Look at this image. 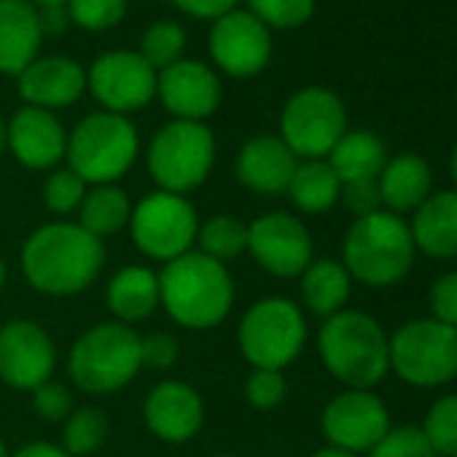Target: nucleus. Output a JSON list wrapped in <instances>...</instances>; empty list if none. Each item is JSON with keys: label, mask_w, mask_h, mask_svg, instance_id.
Masks as SVG:
<instances>
[{"label": "nucleus", "mask_w": 457, "mask_h": 457, "mask_svg": "<svg viewBox=\"0 0 457 457\" xmlns=\"http://www.w3.org/2000/svg\"><path fill=\"white\" fill-rule=\"evenodd\" d=\"M159 304L183 328H215L235 304V283L226 264L188 251L159 272Z\"/></svg>", "instance_id": "2"}, {"label": "nucleus", "mask_w": 457, "mask_h": 457, "mask_svg": "<svg viewBox=\"0 0 457 457\" xmlns=\"http://www.w3.org/2000/svg\"><path fill=\"white\" fill-rule=\"evenodd\" d=\"M220 79L199 60H178L156 73V97L180 121H204L220 105Z\"/></svg>", "instance_id": "17"}, {"label": "nucleus", "mask_w": 457, "mask_h": 457, "mask_svg": "<svg viewBox=\"0 0 457 457\" xmlns=\"http://www.w3.org/2000/svg\"><path fill=\"white\" fill-rule=\"evenodd\" d=\"M296 167L299 159L280 135H256L240 148L235 175L245 188L264 196H278L288 191Z\"/></svg>", "instance_id": "21"}, {"label": "nucleus", "mask_w": 457, "mask_h": 457, "mask_svg": "<svg viewBox=\"0 0 457 457\" xmlns=\"http://www.w3.org/2000/svg\"><path fill=\"white\" fill-rule=\"evenodd\" d=\"M339 199L345 202V207L355 215H371L377 210H382V199H379V186L377 180H353V183H342V194Z\"/></svg>", "instance_id": "42"}, {"label": "nucleus", "mask_w": 457, "mask_h": 457, "mask_svg": "<svg viewBox=\"0 0 457 457\" xmlns=\"http://www.w3.org/2000/svg\"><path fill=\"white\" fill-rule=\"evenodd\" d=\"M170 4H172L180 14H186V17H191V20L215 22V20H220L223 14L235 12V9L240 6V0H170Z\"/></svg>", "instance_id": "43"}, {"label": "nucleus", "mask_w": 457, "mask_h": 457, "mask_svg": "<svg viewBox=\"0 0 457 457\" xmlns=\"http://www.w3.org/2000/svg\"><path fill=\"white\" fill-rule=\"evenodd\" d=\"M84 196H87V183L71 167L54 170L44 183V204L57 215H68L79 210Z\"/></svg>", "instance_id": "36"}, {"label": "nucleus", "mask_w": 457, "mask_h": 457, "mask_svg": "<svg viewBox=\"0 0 457 457\" xmlns=\"http://www.w3.org/2000/svg\"><path fill=\"white\" fill-rule=\"evenodd\" d=\"M71 406H73V395L68 393V387L62 382H44L33 390V409L41 420L49 422H60L71 417Z\"/></svg>", "instance_id": "40"}, {"label": "nucleus", "mask_w": 457, "mask_h": 457, "mask_svg": "<svg viewBox=\"0 0 457 457\" xmlns=\"http://www.w3.org/2000/svg\"><path fill=\"white\" fill-rule=\"evenodd\" d=\"M310 457H358V454L345 452V449H337V446H323V449H318V452L310 454Z\"/></svg>", "instance_id": "46"}, {"label": "nucleus", "mask_w": 457, "mask_h": 457, "mask_svg": "<svg viewBox=\"0 0 457 457\" xmlns=\"http://www.w3.org/2000/svg\"><path fill=\"white\" fill-rule=\"evenodd\" d=\"M65 9L71 22L81 30L105 33L127 17L129 0H68Z\"/></svg>", "instance_id": "35"}, {"label": "nucleus", "mask_w": 457, "mask_h": 457, "mask_svg": "<svg viewBox=\"0 0 457 457\" xmlns=\"http://www.w3.org/2000/svg\"><path fill=\"white\" fill-rule=\"evenodd\" d=\"M436 457H457V395H441L425 414L420 428Z\"/></svg>", "instance_id": "33"}, {"label": "nucleus", "mask_w": 457, "mask_h": 457, "mask_svg": "<svg viewBox=\"0 0 457 457\" xmlns=\"http://www.w3.org/2000/svg\"><path fill=\"white\" fill-rule=\"evenodd\" d=\"M30 4H33L36 9H38V6L44 9V6H65L68 0H30Z\"/></svg>", "instance_id": "48"}, {"label": "nucleus", "mask_w": 457, "mask_h": 457, "mask_svg": "<svg viewBox=\"0 0 457 457\" xmlns=\"http://www.w3.org/2000/svg\"><path fill=\"white\" fill-rule=\"evenodd\" d=\"M212 457H232V454H212Z\"/></svg>", "instance_id": "52"}, {"label": "nucleus", "mask_w": 457, "mask_h": 457, "mask_svg": "<svg viewBox=\"0 0 457 457\" xmlns=\"http://www.w3.org/2000/svg\"><path fill=\"white\" fill-rule=\"evenodd\" d=\"M143 420L156 438L183 444L199 433L204 422V403L188 382L164 379L148 390L143 401Z\"/></svg>", "instance_id": "18"}, {"label": "nucleus", "mask_w": 457, "mask_h": 457, "mask_svg": "<svg viewBox=\"0 0 457 457\" xmlns=\"http://www.w3.org/2000/svg\"><path fill=\"white\" fill-rule=\"evenodd\" d=\"M414 248L430 259H457V191L430 194L409 223Z\"/></svg>", "instance_id": "23"}, {"label": "nucleus", "mask_w": 457, "mask_h": 457, "mask_svg": "<svg viewBox=\"0 0 457 457\" xmlns=\"http://www.w3.org/2000/svg\"><path fill=\"white\" fill-rule=\"evenodd\" d=\"M353 291V278L342 262L318 259L302 272V302L310 312L331 318L345 310Z\"/></svg>", "instance_id": "27"}, {"label": "nucleus", "mask_w": 457, "mask_h": 457, "mask_svg": "<svg viewBox=\"0 0 457 457\" xmlns=\"http://www.w3.org/2000/svg\"><path fill=\"white\" fill-rule=\"evenodd\" d=\"M369 457H436L428 438L414 425L390 428L379 444L369 452Z\"/></svg>", "instance_id": "37"}, {"label": "nucleus", "mask_w": 457, "mask_h": 457, "mask_svg": "<svg viewBox=\"0 0 457 457\" xmlns=\"http://www.w3.org/2000/svg\"><path fill=\"white\" fill-rule=\"evenodd\" d=\"M108 417L100 406H81L71 411L62 430V449L71 457H84L97 452L108 438Z\"/></svg>", "instance_id": "31"}, {"label": "nucleus", "mask_w": 457, "mask_h": 457, "mask_svg": "<svg viewBox=\"0 0 457 457\" xmlns=\"http://www.w3.org/2000/svg\"><path fill=\"white\" fill-rule=\"evenodd\" d=\"M237 342L253 369L283 371L307 342L304 312L286 296H267L243 315Z\"/></svg>", "instance_id": "8"}, {"label": "nucleus", "mask_w": 457, "mask_h": 457, "mask_svg": "<svg viewBox=\"0 0 457 457\" xmlns=\"http://www.w3.org/2000/svg\"><path fill=\"white\" fill-rule=\"evenodd\" d=\"M38 22H41L44 38L46 36L57 38V36H62L68 30L71 17H68V9L65 6H44V9H38Z\"/></svg>", "instance_id": "44"}, {"label": "nucleus", "mask_w": 457, "mask_h": 457, "mask_svg": "<svg viewBox=\"0 0 457 457\" xmlns=\"http://www.w3.org/2000/svg\"><path fill=\"white\" fill-rule=\"evenodd\" d=\"M132 240L154 262H172L191 251L199 232V215L183 194L151 191L132 207Z\"/></svg>", "instance_id": "10"}, {"label": "nucleus", "mask_w": 457, "mask_h": 457, "mask_svg": "<svg viewBox=\"0 0 457 457\" xmlns=\"http://www.w3.org/2000/svg\"><path fill=\"white\" fill-rule=\"evenodd\" d=\"M318 350L328 374L350 390H369L390 371V337L366 312L342 310L326 318Z\"/></svg>", "instance_id": "3"}, {"label": "nucleus", "mask_w": 457, "mask_h": 457, "mask_svg": "<svg viewBox=\"0 0 457 457\" xmlns=\"http://www.w3.org/2000/svg\"><path fill=\"white\" fill-rule=\"evenodd\" d=\"M186 52V30L172 20H159L145 28L140 41V57L159 73L178 60H183Z\"/></svg>", "instance_id": "32"}, {"label": "nucleus", "mask_w": 457, "mask_h": 457, "mask_svg": "<svg viewBox=\"0 0 457 457\" xmlns=\"http://www.w3.org/2000/svg\"><path fill=\"white\" fill-rule=\"evenodd\" d=\"M105 302L119 323L148 320L159 307V275L148 267H124L111 278Z\"/></svg>", "instance_id": "25"}, {"label": "nucleus", "mask_w": 457, "mask_h": 457, "mask_svg": "<svg viewBox=\"0 0 457 457\" xmlns=\"http://www.w3.org/2000/svg\"><path fill=\"white\" fill-rule=\"evenodd\" d=\"M57 347L36 320H9L0 328V379L14 390H36L52 379Z\"/></svg>", "instance_id": "16"}, {"label": "nucleus", "mask_w": 457, "mask_h": 457, "mask_svg": "<svg viewBox=\"0 0 457 457\" xmlns=\"http://www.w3.org/2000/svg\"><path fill=\"white\" fill-rule=\"evenodd\" d=\"M132 218V202L124 188L108 183V186H95L87 191L81 207H79V226L87 228L89 235L97 240L111 237L129 223Z\"/></svg>", "instance_id": "28"}, {"label": "nucleus", "mask_w": 457, "mask_h": 457, "mask_svg": "<svg viewBox=\"0 0 457 457\" xmlns=\"http://www.w3.org/2000/svg\"><path fill=\"white\" fill-rule=\"evenodd\" d=\"M379 199L387 204V212H414L428 196L433 186L430 167L417 154H398L395 159H387L379 178Z\"/></svg>", "instance_id": "24"}, {"label": "nucleus", "mask_w": 457, "mask_h": 457, "mask_svg": "<svg viewBox=\"0 0 457 457\" xmlns=\"http://www.w3.org/2000/svg\"><path fill=\"white\" fill-rule=\"evenodd\" d=\"M286 194L302 212H326L339 202L342 180L326 159H307L296 167Z\"/></svg>", "instance_id": "29"}, {"label": "nucleus", "mask_w": 457, "mask_h": 457, "mask_svg": "<svg viewBox=\"0 0 457 457\" xmlns=\"http://www.w3.org/2000/svg\"><path fill=\"white\" fill-rule=\"evenodd\" d=\"M4 283H6V264L0 259V291H4Z\"/></svg>", "instance_id": "50"}, {"label": "nucleus", "mask_w": 457, "mask_h": 457, "mask_svg": "<svg viewBox=\"0 0 457 457\" xmlns=\"http://www.w3.org/2000/svg\"><path fill=\"white\" fill-rule=\"evenodd\" d=\"M452 178H454V183H457V145H454V151H452Z\"/></svg>", "instance_id": "49"}, {"label": "nucleus", "mask_w": 457, "mask_h": 457, "mask_svg": "<svg viewBox=\"0 0 457 457\" xmlns=\"http://www.w3.org/2000/svg\"><path fill=\"white\" fill-rule=\"evenodd\" d=\"M17 89L25 105L54 113L57 108H68L81 100L87 92V71L62 54L38 57L17 76Z\"/></svg>", "instance_id": "20"}, {"label": "nucleus", "mask_w": 457, "mask_h": 457, "mask_svg": "<svg viewBox=\"0 0 457 457\" xmlns=\"http://www.w3.org/2000/svg\"><path fill=\"white\" fill-rule=\"evenodd\" d=\"M12 457H71L62 446L57 444H49V441H33V444H25L20 446Z\"/></svg>", "instance_id": "45"}, {"label": "nucleus", "mask_w": 457, "mask_h": 457, "mask_svg": "<svg viewBox=\"0 0 457 457\" xmlns=\"http://www.w3.org/2000/svg\"><path fill=\"white\" fill-rule=\"evenodd\" d=\"M140 151V137L127 116L97 111L84 116L68 135V167L95 186L116 183L129 172Z\"/></svg>", "instance_id": "6"}, {"label": "nucleus", "mask_w": 457, "mask_h": 457, "mask_svg": "<svg viewBox=\"0 0 457 457\" xmlns=\"http://www.w3.org/2000/svg\"><path fill=\"white\" fill-rule=\"evenodd\" d=\"M414 240L409 223L387 210L355 218L345 235L342 264L353 280L369 288L395 286L414 262Z\"/></svg>", "instance_id": "4"}, {"label": "nucleus", "mask_w": 457, "mask_h": 457, "mask_svg": "<svg viewBox=\"0 0 457 457\" xmlns=\"http://www.w3.org/2000/svg\"><path fill=\"white\" fill-rule=\"evenodd\" d=\"M390 369L414 387H438L457 377V328L433 318L403 323L390 337Z\"/></svg>", "instance_id": "9"}, {"label": "nucleus", "mask_w": 457, "mask_h": 457, "mask_svg": "<svg viewBox=\"0 0 457 457\" xmlns=\"http://www.w3.org/2000/svg\"><path fill=\"white\" fill-rule=\"evenodd\" d=\"M248 251L253 262L275 278H302L312 264L310 228L291 212L275 210L248 223Z\"/></svg>", "instance_id": "13"}, {"label": "nucleus", "mask_w": 457, "mask_h": 457, "mask_svg": "<svg viewBox=\"0 0 457 457\" xmlns=\"http://www.w3.org/2000/svg\"><path fill=\"white\" fill-rule=\"evenodd\" d=\"M430 312L433 320L457 328V272L436 278L430 286Z\"/></svg>", "instance_id": "41"}, {"label": "nucleus", "mask_w": 457, "mask_h": 457, "mask_svg": "<svg viewBox=\"0 0 457 457\" xmlns=\"http://www.w3.org/2000/svg\"><path fill=\"white\" fill-rule=\"evenodd\" d=\"M148 172L159 191L188 194L199 188L215 162V137L204 121H170L148 145Z\"/></svg>", "instance_id": "7"}, {"label": "nucleus", "mask_w": 457, "mask_h": 457, "mask_svg": "<svg viewBox=\"0 0 457 457\" xmlns=\"http://www.w3.org/2000/svg\"><path fill=\"white\" fill-rule=\"evenodd\" d=\"M320 428L331 446L361 454L371 452L390 430V411L371 390H345L326 403Z\"/></svg>", "instance_id": "15"}, {"label": "nucleus", "mask_w": 457, "mask_h": 457, "mask_svg": "<svg viewBox=\"0 0 457 457\" xmlns=\"http://www.w3.org/2000/svg\"><path fill=\"white\" fill-rule=\"evenodd\" d=\"M6 143L28 170H49L65 159L68 132L52 111L25 105L6 124Z\"/></svg>", "instance_id": "19"}, {"label": "nucleus", "mask_w": 457, "mask_h": 457, "mask_svg": "<svg viewBox=\"0 0 457 457\" xmlns=\"http://www.w3.org/2000/svg\"><path fill=\"white\" fill-rule=\"evenodd\" d=\"M0 457H12V454H9V446L4 444V438H0Z\"/></svg>", "instance_id": "51"}, {"label": "nucleus", "mask_w": 457, "mask_h": 457, "mask_svg": "<svg viewBox=\"0 0 457 457\" xmlns=\"http://www.w3.org/2000/svg\"><path fill=\"white\" fill-rule=\"evenodd\" d=\"M326 162L331 164V170L342 183L377 180L382 167L387 164V154H385V143L374 132L355 129L339 137V143L331 148Z\"/></svg>", "instance_id": "26"}, {"label": "nucleus", "mask_w": 457, "mask_h": 457, "mask_svg": "<svg viewBox=\"0 0 457 457\" xmlns=\"http://www.w3.org/2000/svg\"><path fill=\"white\" fill-rule=\"evenodd\" d=\"M196 243H199V253L226 264L248 251V223L228 212L212 215L204 223H199Z\"/></svg>", "instance_id": "30"}, {"label": "nucleus", "mask_w": 457, "mask_h": 457, "mask_svg": "<svg viewBox=\"0 0 457 457\" xmlns=\"http://www.w3.org/2000/svg\"><path fill=\"white\" fill-rule=\"evenodd\" d=\"M210 60L232 79H253L272 60V36L251 12L235 9L212 22L207 38Z\"/></svg>", "instance_id": "14"}, {"label": "nucleus", "mask_w": 457, "mask_h": 457, "mask_svg": "<svg viewBox=\"0 0 457 457\" xmlns=\"http://www.w3.org/2000/svg\"><path fill=\"white\" fill-rule=\"evenodd\" d=\"M71 379L89 395H111L127 387L140 363V334L127 323H97L71 350Z\"/></svg>", "instance_id": "5"}, {"label": "nucleus", "mask_w": 457, "mask_h": 457, "mask_svg": "<svg viewBox=\"0 0 457 457\" xmlns=\"http://www.w3.org/2000/svg\"><path fill=\"white\" fill-rule=\"evenodd\" d=\"M347 132V111L337 92L304 87L288 97L280 113V137L296 159H326Z\"/></svg>", "instance_id": "11"}, {"label": "nucleus", "mask_w": 457, "mask_h": 457, "mask_svg": "<svg viewBox=\"0 0 457 457\" xmlns=\"http://www.w3.org/2000/svg\"><path fill=\"white\" fill-rule=\"evenodd\" d=\"M6 148H9V143H6V121H4V116H0V156H4Z\"/></svg>", "instance_id": "47"}, {"label": "nucleus", "mask_w": 457, "mask_h": 457, "mask_svg": "<svg viewBox=\"0 0 457 457\" xmlns=\"http://www.w3.org/2000/svg\"><path fill=\"white\" fill-rule=\"evenodd\" d=\"M288 393V382L283 377V371H270V369H256L248 382H245V398L251 406L262 409V411H270L275 406L283 403Z\"/></svg>", "instance_id": "38"}, {"label": "nucleus", "mask_w": 457, "mask_h": 457, "mask_svg": "<svg viewBox=\"0 0 457 457\" xmlns=\"http://www.w3.org/2000/svg\"><path fill=\"white\" fill-rule=\"evenodd\" d=\"M180 358V345L172 334L167 331H154L140 337V363L156 371H167L178 363Z\"/></svg>", "instance_id": "39"}, {"label": "nucleus", "mask_w": 457, "mask_h": 457, "mask_svg": "<svg viewBox=\"0 0 457 457\" xmlns=\"http://www.w3.org/2000/svg\"><path fill=\"white\" fill-rule=\"evenodd\" d=\"M105 264V245L79 223H46L25 240L22 272L46 296H76L87 291Z\"/></svg>", "instance_id": "1"}, {"label": "nucleus", "mask_w": 457, "mask_h": 457, "mask_svg": "<svg viewBox=\"0 0 457 457\" xmlns=\"http://www.w3.org/2000/svg\"><path fill=\"white\" fill-rule=\"evenodd\" d=\"M248 12L270 30H296L315 14V0H245Z\"/></svg>", "instance_id": "34"}, {"label": "nucleus", "mask_w": 457, "mask_h": 457, "mask_svg": "<svg viewBox=\"0 0 457 457\" xmlns=\"http://www.w3.org/2000/svg\"><path fill=\"white\" fill-rule=\"evenodd\" d=\"M44 44L38 9L30 0H0V73L20 76Z\"/></svg>", "instance_id": "22"}, {"label": "nucleus", "mask_w": 457, "mask_h": 457, "mask_svg": "<svg viewBox=\"0 0 457 457\" xmlns=\"http://www.w3.org/2000/svg\"><path fill=\"white\" fill-rule=\"evenodd\" d=\"M87 87L108 113H135L156 97V71L132 49L100 54L89 73Z\"/></svg>", "instance_id": "12"}]
</instances>
